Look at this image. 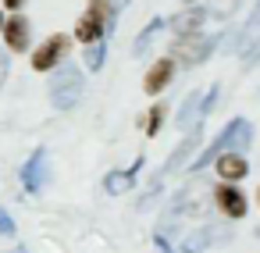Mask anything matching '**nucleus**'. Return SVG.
I'll use <instances>...</instances> for the list:
<instances>
[{
  "label": "nucleus",
  "instance_id": "9d476101",
  "mask_svg": "<svg viewBox=\"0 0 260 253\" xmlns=\"http://www.w3.org/2000/svg\"><path fill=\"white\" fill-rule=\"evenodd\" d=\"M207 25V8H185V11H178L175 18H171V29L178 33V36H189V33H200Z\"/></svg>",
  "mask_w": 260,
  "mask_h": 253
},
{
  "label": "nucleus",
  "instance_id": "0eeeda50",
  "mask_svg": "<svg viewBox=\"0 0 260 253\" xmlns=\"http://www.w3.org/2000/svg\"><path fill=\"white\" fill-rule=\"evenodd\" d=\"M143 164H146V157H136V161H132V168H125V171H111V175L104 178V189H107L111 196L128 193V189L136 185V175L143 171Z\"/></svg>",
  "mask_w": 260,
  "mask_h": 253
},
{
  "label": "nucleus",
  "instance_id": "1a4fd4ad",
  "mask_svg": "<svg viewBox=\"0 0 260 253\" xmlns=\"http://www.w3.org/2000/svg\"><path fill=\"white\" fill-rule=\"evenodd\" d=\"M217 175L224 178V182H239V178H246L249 175V164H246V157L242 153H232V150H224V153H217Z\"/></svg>",
  "mask_w": 260,
  "mask_h": 253
},
{
  "label": "nucleus",
  "instance_id": "f8f14e48",
  "mask_svg": "<svg viewBox=\"0 0 260 253\" xmlns=\"http://www.w3.org/2000/svg\"><path fill=\"white\" fill-rule=\"evenodd\" d=\"M104 18L96 15V11H86L79 22H75V36L82 40V43H96V40H104Z\"/></svg>",
  "mask_w": 260,
  "mask_h": 253
},
{
  "label": "nucleus",
  "instance_id": "b1692460",
  "mask_svg": "<svg viewBox=\"0 0 260 253\" xmlns=\"http://www.w3.org/2000/svg\"><path fill=\"white\" fill-rule=\"evenodd\" d=\"M111 4H114V8H118V11H121V8H125V4H128V0H111Z\"/></svg>",
  "mask_w": 260,
  "mask_h": 253
},
{
  "label": "nucleus",
  "instance_id": "f3484780",
  "mask_svg": "<svg viewBox=\"0 0 260 253\" xmlns=\"http://www.w3.org/2000/svg\"><path fill=\"white\" fill-rule=\"evenodd\" d=\"M89 11H96V15L104 18V29H107V33L114 29V22H118V8L111 4V0H89Z\"/></svg>",
  "mask_w": 260,
  "mask_h": 253
},
{
  "label": "nucleus",
  "instance_id": "6e6552de",
  "mask_svg": "<svg viewBox=\"0 0 260 253\" xmlns=\"http://www.w3.org/2000/svg\"><path fill=\"white\" fill-rule=\"evenodd\" d=\"M4 40H8V50H15V54H22V50H29V18H22V15H11L4 25Z\"/></svg>",
  "mask_w": 260,
  "mask_h": 253
},
{
  "label": "nucleus",
  "instance_id": "2eb2a0df",
  "mask_svg": "<svg viewBox=\"0 0 260 253\" xmlns=\"http://www.w3.org/2000/svg\"><path fill=\"white\" fill-rule=\"evenodd\" d=\"M160 29H164V18H150V25H143V33L136 36V43H132V54H136V57H143V54H146V47L153 43V36H157Z\"/></svg>",
  "mask_w": 260,
  "mask_h": 253
},
{
  "label": "nucleus",
  "instance_id": "412c9836",
  "mask_svg": "<svg viewBox=\"0 0 260 253\" xmlns=\"http://www.w3.org/2000/svg\"><path fill=\"white\" fill-rule=\"evenodd\" d=\"M4 79H8V50L0 47V89H4Z\"/></svg>",
  "mask_w": 260,
  "mask_h": 253
},
{
  "label": "nucleus",
  "instance_id": "9b49d317",
  "mask_svg": "<svg viewBox=\"0 0 260 253\" xmlns=\"http://www.w3.org/2000/svg\"><path fill=\"white\" fill-rule=\"evenodd\" d=\"M196 143H200V129H189V132H185V143H182V146H175V153L168 157V164H164V171H160V175H171V171L185 168V164H189V157H192V150H196Z\"/></svg>",
  "mask_w": 260,
  "mask_h": 253
},
{
  "label": "nucleus",
  "instance_id": "a211bd4d",
  "mask_svg": "<svg viewBox=\"0 0 260 253\" xmlns=\"http://www.w3.org/2000/svg\"><path fill=\"white\" fill-rule=\"evenodd\" d=\"M164 114H168V111H164V104H157V107H153V111L143 118V129H146V136H157V132H160V121H164Z\"/></svg>",
  "mask_w": 260,
  "mask_h": 253
},
{
  "label": "nucleus",
  "instance_id": "5701e85b",
  "mask_svg": "<svg viewBox=\"0 0 260 253\" xmlns=\"http://www.w3.org/2000/svg\"><path fill=\"white\" fill-rule=\"evenodd\" d=\"M4 4H8V8H11V11H18V8H22V4H25V0H4Z\"/></svg>",
  "mask_w": 260,
  "mask_h": 253
},
{
  "label": "nucleus",
  "instance_id": "a878e982",
  "mask_svg": "<svg viewBox=\"0 0 260 253\" xmlns=\"http://www.w3.org/2000/svg\"><path fill=\"white\" fill-rule=\"evenodd\" d=\"M256 203H260V189H256Z\"/></svg>",
  "mask_w": 260,
  "mask_h": 253
},
{
  "label": "nucleus",
  "instance_id": "f257e3e1",
  "mask_svg": "<svg viewBox=\"0 0 260 253\" xmlns=\"http://www.w3.org/2000/svg\"><path fill=\"white\" fill-rule=\"evenodd\" d=\"M47 93H50V104L57 111H72L82 100V93H86V79H82V72L75 65H64L61 61V68H54V75H50Z\"/></svg>",
  "mask_w": 260,
  "mask_h": 253
},
{
  "label": "nucleus",
  "instance_id": "393cba45",
  "mask_svg": "<svg viewBox=\"0 0 260 253\" xmlns=\"http://www.w3.org/2000/svg\"><path fill=\"white\" fill-rule=\"evenodd\" d=\"M11 253H29V249H22V246H15V249H11Z\"/></svg>",
  "mask_w": 260,
  "mask_h": 253
},
{
  "label": "nucleus",
  "instance_id": "4be33fe9",
  "mask_svg": "<svg viewBox=\"0 0 260 253\" xmlns=\"http://www.w3.org/2000/svg\"><path fill=\"white\" fill-rule=\"evenodd\" d=\"M153 242H157V249H160V253H175V249L168 246V239H164V235H153Z\"/></svg>",
  "mask_w": 260,
  "mask_h": 253
},
{
  "label": "nucleus",
  "instance_id": "4468645a",
  "mask_svg": "<svg viewBox=\"0 0 260 253\" xmlns=\"http://www.w3.org/2000/svg\"><path fill=\"white\" fill-rule=\"evenodd\" d=\"M256 40H260V4L253 8V15H249V22L242 25V33H235V50H249Z\"/></svg>",
  "mask_w": 260,
  "mask_h": 253
},
{
  "label": "nucleus",
  "instance_id": "39448f33",
  "mask_svg": "<svg viewBox=\"0 0 260 253\" xmlns=\"http://www.w3.org/2000/svg\"><path fill=\"white\" fill-rule=\"evenodd\" d=\"M214 203H217L221 214H228V217H242V214H246V196H242V189H235V182H221V185L214 189Z\"/></svg>",
  "mask_w": 260,
  "mask_h": 253
},
{
  "label": "nucleus",
  "instance_id": "f03ea898",
  "mask_svg": "<svg viewBox=\"0 0 260 253\" xmlns=\"http://www.w3.org/2000/svg\"><path fill=\"white\" fill-rule=\"evenodd\" d=\"M217 40L214 36H203V33H189V36H178L171 43V61H178L182 68H196L203 65L210 54H214Z\"/></svg>",
  "mask_w": 260,
  "mask_h": 253
},
{
  "label": "nucleus",
  "instance_id": "6ab92c4d",
  "mask_svg": "<svg viewBox=\"0 0 260 253\" xmlns=\"http://www.w3.org/2000/svg\"><path fill=\"white\" fill-rule=\"evenodd\" d=\"M0 235H15V217L0 207Z\"/></svg>",
  "mask_w": 260,
  "mask_h": 253
},
{
  "label": "nucleus",
  "instance_id": "7ed1b4c3",
  "mask_svg": "<svg viewBox=\"0 0 260 253\" xmlns=\"http://www.w3.org/2000/svg\"><path fill=\"white\" fill-rule=\"evenodd\" d=\"M214 100H217V86H210L207 93H203V89L189 93V97L182 100V107H178V129H185V132H189V129H200V121H207Z\"/></svg>",
  "mask_w": 260,
  "mask_h": 253
},
{
  "label": "nucleus",
  "instance_id": "aec40b11",
  "mask_svg": "<svg viewBox=\"0 0 260 253\" xmlns=\"http://www.w3.org/2000/svg\"><path fill=\"white\" fill-rule=\"evenodd\" d=\"M242 61H246V68H253V65L260 61V40H256L249 50H242Z\"/></svg>",
  "mask_w": 260,
  "mask_h": 253
},
{
  "label": "nucleus",
  "instance_id": "bb28decb",
  "mask_svg": "<svg viewBox=\"0 0 260 253\" xmlns=\"http://www.w3.org/2000/svg\"><path fill=\"white\" fill-rule=\"evenodd\" d=\"M0 25H4V15H0Z\"/></svg>",
  "mask_w": 260,
  "mask_h": 253
},
{
  "label": "nucleus",
  "instance_id": "20e7f679",
  "mask_svg": "<svg viewBox=\"0 0 260 253\" xmlns=\"http://www.w3.org/2000/svg\"><path fill=\"white\" fill-rule=\"evenodd\" d=\"M64 54H68V40H64V36H47V40L36 47V54H32V68H36V72H50L54 65L64 61Z\"/></svg>",
  "mask_w": 260,
  "mask_h": 253
},
{
  "label": "nucleus",
  "instance_id": "dca6fc26",
  "mask_svg": "<svg viewBox=\"0 0 260 253\" xmlns=\"http://www.w3.org/2000/svg\"><path fill=\"white\" fill-rule=\"evenodd\" d=\"M104 57H107V47H104V40H96V43H86V54H82V65H86L89 72H96V68L104 65Z\"/></svg>",
  "mask_w": 260,
  "mask_h": 253
},
{
  "label": "nucleus",
  "instance_id": "423d86ee",
  "mask_svg": "<svg viewBox=\"0 0 260 253\" xmlns=\"http://www.w3.org/2000/svg\"><path fill=\"white\" fill-rule=\"evenodd\" d=\"M22 185H25L29 193H40V189L47 185V150H43V146L25 161V168H22Z\"/></svg>",
  "mask_w": 260,
  "mask_h": 253
},
{
  "label": "nucleus",
  "instance_id": "ddd939ff",
  "mask_svg": "<svg viewBox=\"0 0 260 253\" xmlns=\"http://www.w3.org/2000/svg\"><path fill=\"white\" fill-rule=\"evenodd\" d=\"M171 75H175V61L164 57V61H157V65L150 68V75L143 79V89H146V93H160V89L171 82Z\"/></svg>",
  "mask_w": 260,
  "mask_h": 253
}]
</instances>
